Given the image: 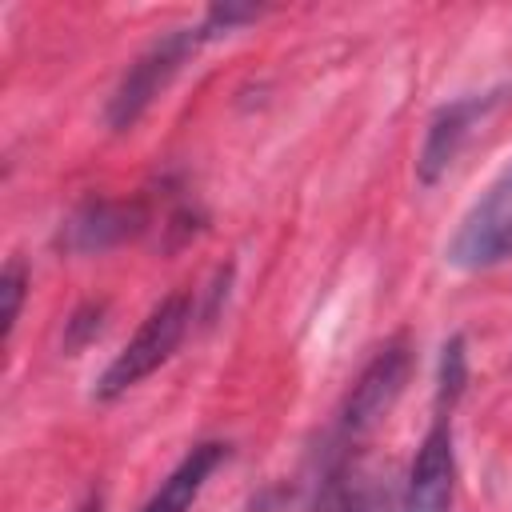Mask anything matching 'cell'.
<instances>
[{
    "mask_svg": "<svg viewBox=\"0 0 512 512\" xmlns=\"http://www.w3.org/2000/svg\"><path fill=\"white\" fill-rule=\"evenodd\" d=\"M128 220L132 212L128 208H116V204H104V200H92L84 204L76 216H72V244L76 248H104L112 240H120L128 232Z\"/></svg>",
    "mask_w": 512,
    "mask_h": 512,
    "instance_id": "cell-9",
    "label": "cell"
},
{
    "mask_svg": "<svg viewBox=\"0 0 512 512\" xmlns=\"http://www.w3.org/2000/svg\"><path fill=\"white\" fill-rule=\"evenodd\" d=\"M0 296H4V340H8L16 320H20V304H24V268L16 260H8V268H4Z\"/></svg>",
    "mask_w": 512,
    "mask_h": 512,
    "instance_id": "cell-10",
    "label": "cell"
},
{
    "mask_svg": "<svg viewBox=\"0 0 512 512\" xmlns=\"http://www.w3.org/2000/svg\"><path fill=\"white\" fill-rule=\"evenodd\" d=\"M408 376H412V348H408L404 336H396V340H388V344L364 364V372H360L356 384L348 388V396H344V404H340V412H336V424H332V432H328V440H324V464L348 460L352 448H356L360 440H368V432H372L380 420H388V412H392V404L400 400Z\"/></svg>",
    "mask_w": 512,
    "mask_h": 512,
    "instance_id": "cell-2",
    "label": "cell"
},
{
    "mask_svg": "<svg viewBox=\"0 0 512 512\" xmlns=\"http://www.w3.org/2000/svg\"><path fill=\"white\" fill-rule=\"evenodd\" d=\"M504 92H472V96H460V100H448L432 124H428V136H424V148H420V160H416V176L420 184H436L460 156V148L468 144L472 128L500 104Z\"/></svg>",
    "mask_w": 512,
    "mask_h": 512,
    "instance_id": "cell-6",
    "label": "cell"
},
{
    "mask_svg": "<svg viewBox=\"0 0 512 512\" xmlns=\"http://www.w3.org/2000/svg\"><path fill=\"white\" fill-rule=\"evenodd\" d=\"M192 324V296L188 292H168L132 332V340L108 360V368L96 380V400H116L128 388H136L144 376H152L184 340Z\"/></svg>",
    "mask_w": 512,
    "mask_h": 512,
    "instance_id": "cell-3",
    "label": "cell"
},
{
    "mask_svg": "<svg viewBox=\"0 0 512 512\" xmlns=\"http://www.w3.org/2000/svg\"><path fill=\"white\" fill-rule=\"evenodd\" d=\"M384 496L376 476H368L352 456L324 464V476L304 512H380Z\"/></svg>",
    "mask_w": 512,
    "mask_h": 512,
    "instance_id": "cell-8",
    "label": "cell"
},
{
    "mask_svg": "<svg viewBox=\"0 0 512 512\" xmlns=\"http://www.w3.org/2000/svg\"><path fill=\"white\" fill-rule=\"evenodd\" d=\"M256 16H260V8H252V4H212L196 28H172L160 40H152L128 64V72L120 76V84L112 88V96L104 104V124L112 132L132 128L148 112V104L172 84V76L200 52V44H208V40H216V36L232 32L236 24L256 20Z\"/></svg>",
    "mask_w": 512,
    "mask_h": 512,
    "instance_id": "cell-1",
    "label": "cell"
},
{
    "mask_svg": "<svg viewBox=\"0 0 512 512\" xmlns=\"http://www.w3.org/2000/svg\"><path fill=\"white\" fill-rule=\"evenodd\" d=\"M460 396L436 392V416L412 456L404 480V512H452L456 452H452V408Z\"/></svg>",
    "mask_w": 512,
    "mask_h": 512,
    "instance_id": "cell-5",
    "label": "cell"
},
{
    "mask_svg": "<svg viewBox=\"0 0 512 512\" xmlns=\"http://www.w3.org/2000/svg\"><path fill=\"white\" fill-rule=\"evenodd\" d=\"M80 512H100V500H88V504H84Z\"/></svg>",
    "mask_w": 512,
    "mask_h": 512,
    "instance_id": "cell-11",
    "label": "cell"
},
{
    "mask_svg": "<svg viewBox=\"0 0 512 512\" xmlns=\"http://www.w3.org/2000/svg\"><path fill=\"white\" fill-rule=\"evenodd\" d=\"M444 260L460 272H480L512 260V160L468 204L444 248Z\"/></svg>",
    "mask_w": 512,
    "mask_h": 512,
    "instance_id": "cell-4",
    "label": "cell"
},
{
    "mask_svg": "<svg viewBox=\"0 0 512 512\" xmlns=\"http://www.w3.org/2000/svg\"><path fill=\"white\" fill-rule=\"evenodd\" d=\"M224 456H228V444H220V440L196 444V448L160 480V488L148 496V504H144L140 512H188V508L196 504L200 488L208 484V476L220 468Z\"/></svg>",
    "mask_w": 512,
    "mask_h": 512,
    "instance_id": "cell-7",
    "label": "cell"
}]
</instances>
